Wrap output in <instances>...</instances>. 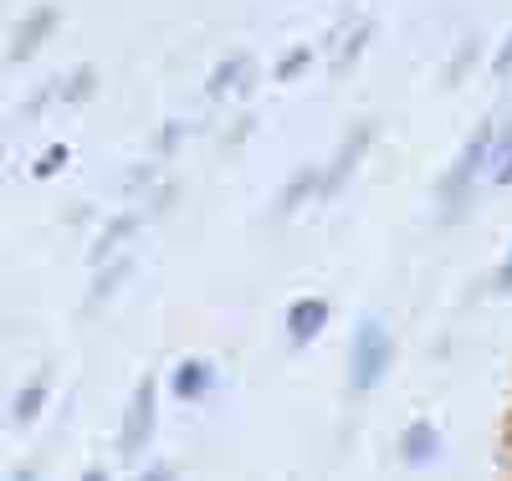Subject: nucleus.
Masks as SVG:
<instances>
[{
  "label": "nucleus",
  "mask_w": 512,
  "mask_h": 481,
  "mask_svg": "<svg viewBox=\"0 0 512 481\" xmlns=\"http://www.w3.org/2000/svg\"><path fill=\"white\" fill-rule=\"evenodd\" d=\"M369 36H374V26H359V31H354V41H349L344 52H338V62H333V72H338V77H344V72L359 62V52H364V41H369Z\"/></svg>",
  "instance_id": "obj_13"
},
{
  "label": "nucleus",
  "mask_w": 512,
  "mask_h": 481,
  "mask_svg": "<svg viewBox=\"0 0 512 481\" xmlns=\"http://www.w3.org/2000/svg\"><path fill=\"white\" fill-rule=\"evenodd\" d=\"M492 287H497V292H512V256H507V267L497 272V282H492Z\"/></svg>",
  "instance_id": "obj_21"
},
{
  "label": "nucleus",
  "mask_w": 512,
  "mask_h": 481,
  "mask_svg": "<svg viewBox=\"0 0 512 481\" xmlns=\"http://www.w3.org/2000/svg\"><path fill=\"white\" fill-rule=\"evenodd\" d=\"M52 26H57V11H36V16L26 21V31L16 36V57H31V52L41 47V41L52 36Z\"/></svg>",
  "instance_id": "obj_9"
},
{
  "label": "nucleus",
  "mask_w": 512,
  "mask_h": 481,
  "mask_svg": "<svg viewBox=\"0 0 512 481\" xmlns=\"http://www.w3.org/2000/svg\"><path fill=\"white\" fill-rule=\"evenodd\" d=\"M492 154H502V159H512V118L502 123V134L492 139Z\"/></svg>",
  "instance_id": "obj_19"
},
{
  "label": "nucleus",
  "mask_w": 512,
  "mask_h": 481,
  "mask_svg": "<svg viewBox=\"0 0 512 481\" xmlns=\"http://www.w3.org/2000/svg\"><path fill=\"white\" fill-rule=\"evenodd\" d=\"M246 67H251V57H231V62H221L216 72H210V82H205V93H210V98H221V93H231L236 82H246V87H251Z\"/></svg>",
  "instance_id": "obj_8"
},
{
  "label": "nucleus",
  "mask_w": 512,
  "mask_h": 481,
  "mask_svg": "<svg viewBox=\"0 0 512 481\" xmlns=\"http://www.w3.org/2000/svg\"><path fill=\"white\" fill-rule=\"evenodd\" d=\"M210 384H216V364H205V359H185L175 369V395L180 400H205Z\"/></svg>",
  "instance_id": "obj_6"
},
{
  "label": "nucleus",
  "mask_w": 512,
  "mask_h": 481,
  "mask_svg": "<svg viewBox=\"0 0 512 481\" xmlns=\"http://www.w3.org/2000/svg\"><path fill=\"white\" fill-rule=\"evenodd\" d=\"M134 226H139V215H118V221H113V226L98 236V246H93V261H103V256H108L118 241H128V236H134Z\"/></svg>",
  "instance_id": "obj_10"
},
{
  "label": "nucleus",
  "mask_w": 512,
  "mask_h": 481,
  "mask_svg": "<svg viewBox=\"0 0 512 481\" xmlns=\"http://www.w3.org/2000/svg\"><path fill=\"white\" fill-rule=\"evenodd\" d=\"M149 435H154V384L144 379L134 389V405H128V415H123V441H118L123 461H134L149 446Z\"/></svg>",
  "instance_id": "obj_3"
},
{
  "label": "nucleus",
  "mask_w": 512,
  "mask_h": 481,
  "mask_svg": "<svg viewBox=\"0 0 512 481\" xmlns=\"http://www.w3.org/2000/svg\"><path fill=\"white\" fill-rule=\"evenodd\" d=\"M318 185H323V174H318V169H308V174H297V180L287 185V195L277 200V210H297V205H303V200H308V195H313Z\"/></svg>",
  "instance_id": "obj_11"
},
{
  "label": "nucleus",
  "mask_w": 512,
  "mask_h": 481,
  "mask_svg": "<svg viewBox=\"0 0 512 481\" xmlns=\"http://www.w3.org/2000/svg\"><path fill=\"white\" fill-rule=\"evenodd\" d=\"M369 139H374V123H359L354 134L344 139V149L333 154V164L323 169V185H318V195H338V190H344V180H349V169L359 164V154H364V144H369Z\"/></svg>",
  "instance_id": "obj_4"
},
{
  "label": "nucleus",
  "mask_w": 512,
  "mask_h": 481,
  "mask_svg": "<svg viewBox=\"0 0 512 481\" xmlns=\"http://www.w3.org/2000/svg\"><path fill=\"white\" fill-rule=\"evenodd\" d=\"M128 272H134V261H113V267H108V272H103V277L93 282V292H88V308H93L98 297H108V292H113L118 282H128Z\"/></svg>",
  "instance_id": "obj_12"
},
{
  "label": "nucleus",
  "mask_w": 512,
  "mask_h": 481,
  "mask_svg": "<svg viewBox=\"0 0 512 481\" xmlns=\"http://www.w3.org/2000/svg\"><path fill=\"white\" fill-rule=\"evenodd\" d=\"M390 359H395V343H390V333H384V323L364 318L354 328V354H349V389L354 395H369V389L384 379V369H390Z\"/></svg>",
  "instance_id": "obj_2"
},
{
  "label": "nucleus",
  "mask_w": 512,
  "mask_h": 481,
  "mask_svg": "<svg viewBox=\"0 0 512 481\" xmlns=\"http://www.w3.org/2000/svg\"><path fill=\"white\" fill-rule=\"evenodd\" d=\"M41 410V389H26V395L16 400V420H31Z\"/></svg>",
  "instance_id": "obj_17"
},
{
  "label": "nucleus",
  "mask_w": 512,
  "mask_h": 481,
  "mask_svg": "<svg viewBox=\"0 0 512 481\" xmlns=\"http://www.w3.org/2000/svg\"><path fill=\"white\" fill-rule=\"evenodd\" d=\"M62 164H67V149H52L47 159L36 164V174H41V180H47V174H52V169H62Z\"/></svg>",
  "instance_id": "obj_20"
},
{
  "label": "nucleus",
  "mask_w": 512,
  "mask_h": 481,
  "mask_svg": "<svg viewBox=\"0 0 512 481\" xmlns=\"http://www.w3.org/2000/svg\"><path fill=\"white\" fill-rule=\"evenodd\" d=\"M323 323H328V302H323V297H303V302H292V313H287V338H292V348L313 343V338L323 333Z\"/></svg>",
  "instance_id": "obj_5"
},
{
  "label": "nucleus",
  "mask_w": 512,
  "mask_h": 481,
  "mask_svg": "<svg viewBox=\"0 0 512 481\" xmlns=\"http://www.w3.org/2000/svg\"><path fill=\"white\" fill-rule=\"evenodd\" d=\"M472 57H477V41H466V47L456 52V62H451V72H446V82H451V87L466 77V62H472Z\"/></svg>",
  "instance_id": "obj_16"
},
{
  "label": "nucleus",
  "mask_w": 512,
  "mask_h": 481,
  "mask_svg": "<svg viewBox=\"0 0 512 481\" xmlns=\"http://www.w3.org/2000/svg\"><path fill=\"white\" fill-rule=\"evenodd\" d=\"M492 139H497V123L487 118L477 134H472V144L461 149V159L446 169V180H441V215L446 221H461V210H466V195H472V180L487 169V159H492Z\"/></svg>",
  "instance_id": "obj_1"
},
{
  "label": "nucleus",
  "mask_w": 512,
  "mask_h": 481,
  "mask_svg": "<svg viewBox=\"0 0 512 481\" xmlns=\"http://www.w3.org/2000/svg\"><path fill=\"white\" fill-rule=\"evenodd\" d=\"M512 72V36L502 41V52H497V62H492V77H507Z\"/></svg>",
  "instance_id": "obj_18"
},
{
  "label": "nucleus",
  "mask_w": 512,
  "mask_h": 481,
  "mask_svg": "<svg viewBox=\"0 0 512 481\" xmlns=\"http://www.w3.org/2000/svg\"><path fill=\"white\" fill-rule=\"evenodd\" d=\"M436 451H441V441H436V430H431V425H410V430H405L400 456H405L410 466H425V461H431Z\"/></svg>",
  "instance_id": "obj_7"
},
{
  "label": "nucleus",
  "mask_w": 512,
  "mask_h": 481,
  "mask_svg": "<svg viewBox=\"0 0 512 481\" xmlns=\"http://www.w3.org/2000/svg\"><path fill=\"white\" fill-rule=\"evenodd\" d=\"M313 62V47H292L287 57H282V67H277V82H292V77H303V67Z\"/></svg>",
  "instance_id": "obj_14"
},
{
  "label": "nucleus",
  "mask_w": 512,
  "mask_h": 481,
  "mask_svg": "<svg viewBox=\"0 0 512 481\" xmlns=\"http://www.w3.org/2000/svg\"><path fill=\"white\" fill-rule=\"evenodd\" d=\"M93 82H98V77H93V67H82V72H77V77H72V82L62 87V98H67V103L88 98V93H93Z\"/></svg>",
  "instance_id": "obj_15"
}]
</instances>
